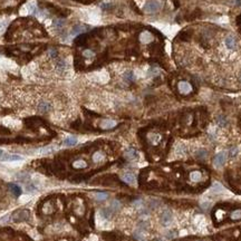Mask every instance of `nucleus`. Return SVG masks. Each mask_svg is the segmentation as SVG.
Segmentation results:
<instances>
[{"label": "nucleus", "instance_id": "obj_40", "mask_svg": "<svg viewBox=\"0 0 241 241\" xmlns=\"http://www.w3.org/2000/svg\"><path fill=\"white\" fill-rule=\"evenodd\" d=\"M237 24H238V26H239V28H240V30H241V14L239 15V17L237 18Z\"/></svg>", "mask_w": 241, "mask_h": 241}, {"label": "nucleus", "instance_id": "obj_7", "mask_svg": "<svg viewBox=\"0 0 241 241\" xmlns=\"http://www.w3.org/2000/svg\"><path fill=\"white\" fill-rule=\"evenodd\" d=\"M147 140H149V142L153 145H156V144H159L161 142V140H162V136L161 134L159 133H150L147 135Z\"/></svg>", "mask_w": 241, "mask_h": 241}, {"label": "nucleus", "instance_id": "obj_22", "mask_svg": "<svg viewBox=\"0 0 241 241\" xmlns=\"http://www.w3.org/2000/svg\"><path fill=\"white\" fill-rule=\"evenodd\" d=\"M108 198V194L105 193V192H96L95 193V199L97 201H104Z\"/></svg>", "mask_w": 241, "mask_h": 241}, {"label": "nucleus", "instance_id": "obj_34", "mask_svg": "<svg viewBox=\"0 0 241 241\" xmlns=\"http://www.w3.org/2000/svg\"><path fill=\"white\" fill-rule=\"evenodd\" d=\"M195 155H196V157H199V159H202V157H204V156L206 155V151H204V150H199Z\"/></svg>", "mask_w": 241, "mask_h": 241}, {"label": "nucleus", "instance_id": "obj_30", "mask_svg": "<svg viewBox=\"0 0 241 241\" xmlns=\"http://www.w3.org/2000/svg\"><path fill=\"white\" fill-rule=\"evenodd\" d=\"M65 68H66V64H65V61H64V60L60 59L59 61L57 63V69H58L59 71H64Z\"/></svg>", "mask_w": 241, "mask_h": 241}, {"label": "nucleus", "instance_id": "obj_5", "mask_svg": "<svg viewBox=\"0 0 241 241\" xmlns=\"http://www.w3.org/2000/svg\"><path fill=\"white\" fill-rule=\"evenodd\" d=\"M37 108H38L39 113H43V114L48 113V112L51 110V104H50L49 102H47V101H41V102L38 104Z\"/></svg>", "mask_w": 241, "mask_h": 241}, {"label": "nucleus", "instance_id": "obj_27", "mask_svg": "<svg viewBox=\"0 0 241 241\" xmlns=\"http://www.w3.org/2000/svg\"><path fill=\"white\" fill-rule=\"evenodd\" d=\"M230 216L232 220H241V209L234 210L233 212L231 213Z\"/></svg>", "mask_w": 241, "mask_h": 241}, {"label": "nucleus", "instance_id": "obj_26", "mask_svg": "<svg viewBox=\"0 0 241 241\" xmlns=\"http://www.w3.org/2000/svg\"><path fill=\"white\" fill-rule=\"evenodd\" d=\"M124 79L126 82H133L134 81V74L132 71H127L124 74Z\"/></svg>", "mask_w": 241, "mask_h": 241}, {"label": "nucleus", "instance_id": "obj_12", "mask_svg": "<svg viewBox=\"0 0 241 241\" xmlns=\"http://www.w3.org/2000/svg\"><path fill=\"white\" fill-rule=\"evenodd\" d=\"M226 46L229 48V49H236V47H237V41H236V39L232 37V36H229L226 38Z\"/></svg>", "mask_w": 241, "mask_h": 241}, {"label": "nucleus", "instance_id": "obj_39", "mask_svg": "<svg viewBox=\"0 0 241 241\" xmlns=\"http://www.w3.org/2000/svg\"><path fill=\"white\" fill-rule=\"evenodd\" d=\"M49 55H50V57H51V58H56V57H57L56 49H50L49 50Z\"/></svg>", "mask_w": 241, "mask_h": 241}, {"label": "nucleus", "instance_id": "obj_9", "mask_svg": "<svg viewBox=\"0 0 241 241\" xmlns=\"http://www.w3.org/2000/svg\"><path fill=\"white\" fill-rule=\"evenodd\" d=\"M116 122L113 120H104L101 122L99 126L103 128V130H111V128H114L116 126Z\"/></svg>", "mask_w": 241, "mask_h": 241}, {"label": "nucleus", "instance_id": "obj_25", "mask_svg": "<svg viewBox=\"0 0 241 241\" xmlns=\"http://www.w3.org/2000/svg\"><path fill=\"white\" fill-rule=\"evenodd\" d=\"M134 237L136 238L137 240H140V241H145V237H144V231L140 230V229H138L137 231H135Z\"/></svg>", "mask_w": 241, "mask_h": 241}, {"label": "nucleus", "instance_id": "obj_35", "mask_svg": "<svg viewBox=\"0 0 241 241\" xmlns=\"http://www.w3.org/2000/svg\"><path fill=\"white\" fill-rule=\"evenodd\" d=\"M160 71L157 69V68H151L149 71V75L150 76H156V75H159Z\"/></svg>", "mask_w": 241, "mask_h": 241}, {"label": "nucleus", "instance_id": "obj_3", "mask_svg": "<svg viewBox=\"0 0 241 241\" xmlns=\"http://www.w3.org/2000/svg\"><path fill=\"white\" fill-rule=\"evenodd\" d=\"M29 218V212L27 210H18L14 214V221L15 222H21L25 221Z\"/></svg>", "mask_w": 241, "mask_h": 241}, {"label": "nucleus", "instance_id": "obj_15", "mask_svg": "<svg viewBox=\"0 0 241 241\" xmlns=\"http://www.w3.org/2000/svg\"><path fill=\"white\" fill-rule=\"evenodd\" d=\"M211 192L214 193V194H220V193H223L224 189L220 183H214V184L211 187Z\"/></svg>", "mask_w": 241, "mask_h": 241}, {"label": "nucleus", "instance_id": "obj_14", "mask_svg": "<svg viewBox=\"0 0 241 241\" xmlns=\"http://www.w3.org/2000/svg\"><path fill=\"white\" fill-rule=\"evenodd\" d=\"M93 161L95 162V163H99V162H103L104 160H105V154L103 152H95L93 154Z\"/></svg>", "mask_w": 241, "mask_h": 241}, {"label": "nucleus", "instance_id": "obj_24", "mask_svg": "<svg viewBox=\"0 0 241 241\" xmlns=\"http://www.w3.org/2000/svg\"><path fill=\"white\" fill-rule=\"evenodd\" d=\"M82 55H83V57H85V58H87V59H91V58H94V57H95V53L91 49L83 50Z\"/></svg>", "mask_w": 241, "mask_h": 241}, {"label": "nucleus", "instance_id": "obj_31", "mask_svg": "<svg viewBox=\"0 0 241 241\" xmlns=\"http://www.w3.org/2000/svg\"><path fill=\"white\" fill-rule=\"evenodd\" d=\"M53 25L55 28H58L60 29L61 27H63V25H64V21L63 20H60V19H55L53 21Z\"/></svg>", "mask_w": 241, "mask_h": 241}, {"label": "nucleus", "instance_id": "obj_19", "mask_svg": "<svg viewBox=\"0 0 241 241\" xmlns=\"http://www.w3.org/2000/svg\"><path fill=\"white\" fill-rule=\"evenodd\" d=\"M124 155L127 160H135L137 157V152H136L134 149H128L127 151L125 152Z\"/></svg>", "mask_w": 241, "mask_h": 241}, {"label": "nucleus", "instance_id": "obj_8", "mask_svg": "<svg viewBox=\"0 0 241 241\" xmlns=\"http://www.w3.org/2000/svg\"><path fill=\"white\" fill-rule=\"evenodd\" d=\"M224 162H226V153L221 152L219 154H216V157H214V165L216 167H220L223 165Z\"/></svg>", "mask_w": 241, "mask_h": 241}, {"label": "nucleus", "instance_id": "obj_28", "mask_svg": "<svg viewBox=\"0 0 241 241\" xmlns=\"http://www.w3.org/2000/svg\"><path fill=\"white\" fill-rule=\"evenodd\" d=\"M179 38L182 39V40H189V39L191 38V32L189 31V34L187 31H182L179 35Z\"/></svg>", "mask_w": 241, "mask_h": 241}, {"label": "nucleus", "instance_id": "obj_32", "mask_svg": "<svg viewBox=\"0 0 241 241\" xmlns=\"http://www.w3.org/2000/svg\"><path fill=\"white\" fill-rule=\"evenodd\" d=\"M120 203L117 200H114L113 202H112V210L116 211V210H120Z\"/></svg>", "mask_w": 241, "mask_h": 241}, {"label": "nucleus", "instance_id": "obj_29", "mask_svg": "<svg viewBox=\"0 0 241 241\" xmlns=\"http://www.w3.org/2000/svg\"><path fill=\"white\" fill-rule=\"evenodd\" d=\"M17 179L18 180H21V181H24V180H27V179H29L30 177V175H29L28 173H25V172H21V173H18L17 175Z\"/></svg>", "mask_w": 241, "mask_h": 241}, {"label": "nucleus", "instance_id": "obj_20", "mask_svg": "<svg viewBox=\"0 0 241 241\" xmlns=\"http://www.w3.org/2000/svg\"><path fill=\"white\" fill-rule=\"evenodd\" d=\"M73 167L75 169H85L87 167V162L84 161V160H76L73 162Z\"/></svg>", "mask_w": 241, "mask_h": 241}, {"label": "nucleus", "instance_id": "obj_18", "mask_svg": "<svg viewBox=\"0 0 241 241\" xmlns=\"http://www.w3.org/2000/svg\"><path fill=\"white\" fill-rule=\"evenodd\" d=\"M87 39H88V36L86 35V34H81L77 38L75 39V43L77 44V45H85L87 43Z\"/></svg>", "mask_w": 241, "mask_h": 241}, {"label": "nucleus", "instance_id": "obj_6", "mask_svg": "<svg viewBox=\"0 0 241 241\" xmlns=\"http://www.w3.org/2000/svg\"><path fill=\"white\" fill-rule=\"evenodd\" d=\"M122 180L124 181L125 183H127V184H130V185H134L135 183H136V177H135V175L133 173H130V172L123 174V175H122Z\"/></svg>", "mask_w": 241, "mask_h": 241}, {"label": "nucleus", "instance_id": "obj_41", "mask_svg": "<svg viewBox=\"0 0 241 241\" xmlns=\"http://www.w3.org/2000/svg\"><path fill=\"white\" fill-rule=\"evenodd\" d=\"M236 154H237V149H231L230 156H236Z\"/></svg>", "mask_w": 241, "mask_h": 241}, {"label": "nucleus", "instance_id": "obj_2", "mask_svg": "<svg viewBox=\"0 0 241 241\" xmlns=\"http://www.w3.org/2000/svg\"><path fill=\"white\" fill-rule=\"evenodd\" d=\"M177 89H179V92H180L181 94H183V95H188V94H190V93L193 91L192 85L189 82H187V81H181V82L177 84Z\"/></svg>", "mask_w": 241, "mask_h": 241}, {"label": "nucleus", "instance_id": "obj_4", "mask_svg": "<svg viewBox=\"0 0 241 241\" xmlns=\"http://www.w3.org/2000/svg\"><path fill=\"white\" fill-rule=\"evenodd\" d=\"M172 221V213L169 210H164L163 212L161 213V222L163 226H169Z\"/></svg>", "mask_w": 241, "mask_h": 241}, {"label": "nucleus", "instance_id": "obj_10", "mask_svg": "<svg viewBox=\"0 0 241 241\" xmlns=\"http://www.w3.org/2000/svg\"><path fill=\"white\" fill-rule=\"evenodd\" d=\"M153 35L151 32L149 31H143L141 35H140V40H141V43H144V44H149L151 41H153Z\"/></svg>", "mask_w": 241, "mask_h": 241}, {"label": "nucleus", "instance_id": "obj_23", "mask_svg": "<svg viewBox=\"0 0 241 241\" xmlns=\"http://www.w3.org/2000/svg\"><path fill=\"white\" fill-rule=\"evenodd\" d=\"M195 222L198 224L199 228H203L206 226V219H204V216H198L195 218Z\"/></svg>", "mask_w": 241, "mask_h": 241}, {"label": "nucleus", "instance_id": "obj_43", "mask_svg": "<svg viewBox=\"0 0 241 241\" xmlns=\"http://www.w3.org/2000/svg\"><path fill=\"white\" fill-rule=\"evenodd\" d=\"M175 234H174V232H169V234H167V238H173Z\"/></svg>", "mask_w": 241, "mask_h": 241}, {"label": "nucleus", "instance_id": "obj_42", "mask_svg": "<svg viewBox=\"0 0 241 241\" xmlns=\"http://www.w3.org/2000/svg\"><path fill=\"white\" fill-rule=\"evenodd\" d=\"M24 199H21V202H27V201H29L30 200V196H28V195H26V196H22Z\"/></svg>", "mask_w": 241, "mask_h": 241}, {"label": "nucleus", "instance_id": "obj_44", "mask_svg": "<svg viewBox=\"0 0 241 241\" xmlns=\"http://www.w3.org/2000/svg\"><path fill=\"white\" fill-rule=\"evenodd\" d=\"M2 154H4V152H2V150H0V156H2Z\"/></svg>", "mask_w": 241, "mask_h": 241}, {"label": "nucleus", "instance_id": "obj_1", "mask_svg": "<svg viewBox=\"0 0 241 241\" xmlns=\"http://www.w3.org/2000/svg\"><path fill=\"white\" fill-rule=\"evenodd\" d=\"M160 9V4L155 0H151V1H147L144 6V11L146 14H155L156 11Z\"/></svg>", "mask_w": 241, "mask_h": 241}, {"label": "nucleus", "instance_id": "obj_11", "mask_svg": "<svg viewBox=\"0 0 241 241\" xmlns=\"http://www.w3.org/2000/svg\"><path fill=\"white\" fill-rule=\"evenodd\" d=\"M88 29L87 26L84 25H76L71 30V35H81V34H84Z\"/></svg>", "mask_w": 241, "mask_h": 241}, {"label": "nucleus", "instance_id": "obj_36", "mask_svg": "<svg viewBox=\"0 0 241 241\" xmlns=\"http://www.w3.org/2000/svg\"><path fill=\"white\" fill-rule=\"evenodd\" d=\"M160 202L159 201H156V200H151L150 201V206H151V208H157L156 206H159Z\"/></svg>", "mask_w": 241, "mask_h": 241}, {"label": "nucleus", "instance_id": "obj_21", "mask_svg": "<svg viewBox=\"0 0 241 241\" xmlns=\"http://www.w3.org/2000/svg\"><path fill=\"white\" fill-rule=\"evenodd\" d=\"M8 187H9L10 191L12 192V194H14V195H16V196H19V195L21 194V189L19 188L18 185H16V184H9Z\"/></svg>", "mask_w": 241, "mask_h": 241}, {"label": "nucleus", "instance_id": "obj_33", "mask_svg": "<svg viewBox=\"0 0 241 241\" xmlns=\"http://www.w3.org/2000/svg\"><path fill=\"white\" fill-rule=\"evenodd\" d=\"M26 191H28V192H36L37 191V187H36L35 184H27L26 185Z\"/></svg>", "mask_w": 241, "mask_h": 241}, {"label": "nucleus", "instance_id": "obj_38", "mask_svg": "<svg viewBox=\"0 0 241 241\" xmlns=\"http://www.w3.org/2000/svg\"><path fill=\"white\" fill-rule=\"evenodd\" d=\"M30 14L31 15L37 14V7H36L35 5H31V6H30Z\"/></svg>", "mask_w": 241, "mask_h": 241}, {"label": "nucleus", "instance_id": "obj_13", "mask_svg": "<svg viewBox=\"0 0 241 241\" xmlns=\"http://www.w3.org/2000/svg\"><path fill=\"white\" fill-rule=\"evenodd\" d=\"M2 161H20L22 159L20 155H16V154H2V156H0Z\"/></svg>", "mask_w": 241, "mask_h": 241}, {"label": "nucleus", "instance_id": "obj_45", "mask_svg": "<svg viewBox=\"0 0 241 241\" xmlns=\"http://www.w3.org/2000/svg\"><path fill=\"white\" fill-rule=\"evenodd\" d=\"M154 241H162V240H161V239H155Z\"/></svg>", "mask_w": 241, "mask_h": 241}, {"label": "nucleus", "instance_id": "obj_17", "mask_svg": "<svg viewBox=\"0 0 241 241\" xmlns=\"http://www.w3.org/2000/svg\"><path fill=\"white\" fill-rule=\"evenodd\" d=\"M76 144H77V138L75 137V136H68V137L64 141V145L68 146V147L74 146V145H76Z\"/></svg>", "mask_w": 241, "mask_h": 241}, {"label": "nucleus", "instance_id": "obj_16", "mask_svg": "<svg viewBox=\"0 0 241 241\" xmlns=\"http://www.w3.org/2000/svg\"><path fill=\"white\" fill-rule=\"evenodd\" d=\"M202 179V173L200 171H193L190 174V180L192 182H199V181Z\"/></svg>", "mask_w": 241, "mask_h": 241}, {"label": "nucleus", "instance_id": "obj_37", "mask_svg": "<svg viewBox=\"0 0 241 241\" xmlns=\"http://www.w3.org/2000/svg\"><path fill=\"white\" fill-rule=\"evenodd\" d=\"M74 1H77V2H81V4H84V5H89V4H92L94 0H74Z\"/></svg>", "mask_w": 241, "mask_h": 241}]
</instances>
